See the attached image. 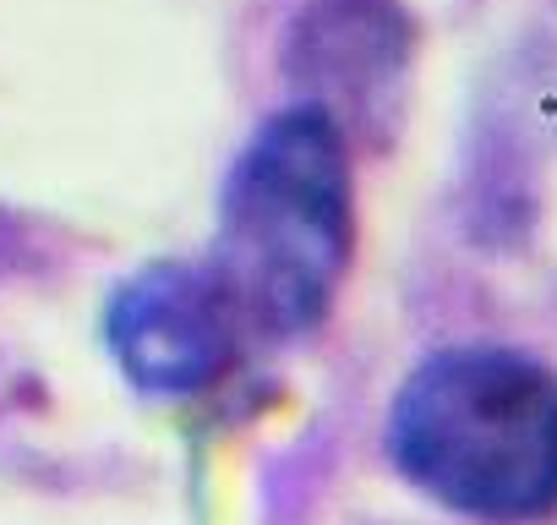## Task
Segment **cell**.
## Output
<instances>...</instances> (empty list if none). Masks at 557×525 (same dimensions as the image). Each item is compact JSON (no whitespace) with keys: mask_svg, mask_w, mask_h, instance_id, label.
Segmentation results:
<instances>
[{"mask_svg":"<svg viewBox=\"0 0 557 525\" xmlns=\"http://www.w3.org/2000/svg\"><path fill=\"white\" fill-rule=\"evenodd\" d=\"M394 471L481 525L557 514V373L508 345H448L405 373L383 427Z\"/></svg>","mask_w":557,"mask_h":525,"instance_id":"cell-2","label":"cell"},{"mask_svg":"<svg viewBox=\"0 0 557 525\" xmlns=\"http://www.w3.org/2000/svg\"><path fill=\"white\" fill-rule=\"evenodd\" d=\"M104 340L132 389L153 400H191L240 362L251 329L202 257L148 262L132 274L104 313Z\"/></svg>","mask_w":557,"mask_h":525,"instance_id":"cell-3","label":"cell"},{"mask_svg":"<svg viewBox=\"0 0 557 525\" xmlns=\"http://www.w3.org/2000/svg\"><path fill=\"white\" fill-rule=\"evenodd\" d=\"M356 192L345 126L329 105L273 110L219 192L208 269L240 307L251 340H307L329 323L350 274Z\"/></svg>","mask_w":557,"mask_h":525,"instance_id":"cell-1","label":"cell"}]
</instances>
